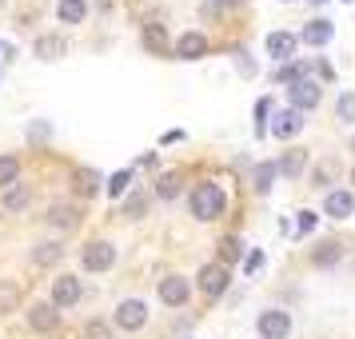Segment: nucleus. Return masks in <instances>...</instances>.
Here are the masks:
<instances>
[{"instance_id":"1","label":"nucleus","mask_w":355,"mask_h":339,"mask_svg":"<svg viewBox=\"0 0 355 339\" xmlns=\"http://www.w3.org/2000/svg\"><path fill=\"white\" fill-rule=\"evenodd\" d=\"M224 188L220 184H196L192 192V216L196 220H216V216H224Z\"/></svg>"},{"instance_id":"2","label":"nucleus","mask_w":355,"mask_h":339,"mask_svg":"<svg viewBox=\"0 0 355 339\" xmlns=\"http://www.w3.org/2000/svg\"><path fill=\"white\" fill-rule=\"evenodd\" d=\"M259 336L263 339H288L291 336V315L288 311H279V307H272V311H259Z\"/></svg>"},{"instance_id":"3","label":"nucleus","mask_w":355,"mask_h":339,"mask_svg":"<svg viewBox=\"0 0 355 339\" xmlns=\"http://www.w3.org/2000/svg\"><path fill=\"white\" fill-rule=\"evenodd\" d=\"M112 259H116V247L108 240H92L84 247V268H88V272H108Z\"/></svg>"},{"instance_id":"4","label":"nucleus","mask_w":355,"mask_h":339,"mask_svg":"<svg viewBox=\"0 0 355 339\" xmlns=\"http://www.w3.org/2000/svg\"><path fill=\"white\" fill-rule=\"evenodd\" d=\"M227 288V263H208V268H200V291L204 295H224Z\"/></svg>"},{"instance_id":"5","label":"nucleus","mask_w":355,"mask_h":339,"mask_svg":"<svg viewBox=\"0 0 355 339\" xmlns=\"http://www.w3.org/2000/svg\"><path fill=\"white\" fill-rule=\"evenodd\" d=\"M76 299H80V279H76V275H56V279H52V304L72 307Z\"/></svg>"},{"instance_id":"6","label":"nucleus","mask_w":355,"mask_h":339,"mask_svg":"<svg viewBox=\"0 0 355 339\" xmlns=\"http://www.w3.org/2000/svg\"><path fill=\"white\" fill-rule=\"evenodd\" d=\"M148 320V307L140 299H124V304L116 307V323L124 327V331H136V327H144Z\"/></svg>"},{"instance_id":"7","label":"nucleus","mask_w":355,"mask_h":339,"mask_svg":"<svg viewBox=\"0 0 355 339\" xmlns=\"http://www.w3.org/2000/svg\"><path fill=\"white\" fill-rule=\"evenodd\" d=\"M320 100H323L320 84H311V80L291 84V104H295V112H307V108H315Z\"/></svg>"},{"instance_id":"8","label":"nucleus","mask_w":355,"mask_h":339,"mask_svg":"<svg viewBox=\"0 0 355 339\" xmlns=\"http://www.w3.org/2000/svg\"><path fill=\"white\" fill-rule=\"evenodd\" d=\"M33 52L40 56V60H60V56H68V40H64V36H56V33H49V36H36Z\"/></svg>"},{"instance_id":"9","label":"nucleus","mask_w":355,"mask_h":339,"mask_svg":"<svg viewBox=\"0 0 355 339\" xmlns=\"http://www.w3.org/2000/svg\"><path fill=\"white\" fill-rule=\"evenodd\" d=\"M323 211L336 216V220H347V216L355 211V192H331L327 200H323Z\"/></svg>"},{"instance_id":"10","label":"nucleus","mask_w":355,"mask_h":339,"mask_svg":"<svg viewBox=\"0 0 355 339\" xmlns=\"http://www.w3.org/2000/svg\"><path fill=\"white\" fill-rule=\"evenodd\" d=\"M28 323H33L36 331H52V327L60 323V311H56V304H33Z\"/></svg>"},{"instance_id":"11","label":"nucleus","mask_w":355,"mask_h":339,"mask_svg":"<svg viewBox=\"0 0 355 339\" xmlns=\"http://www.w3.org/2000/svg\"><path fill=\"white\" fill-rule=\"evenodd\" d=\"M188 291H192V288H188V279L172 275V279H164V284H160V299H164L168 307H180L184 299H188Z\"/></svg>"},{"instance_id":"12","label":"nucleus","mask_w":355,"mask_h":339,"mask_svg":"<svg viewBox=\"0 0 355 339\" xmlns=\"http://www.w3.org/2000/svg\"><path fill=\"white\" fill-rule=\"evenodd\" d=\"M176 52L184 56V60H196V56H204V52H208V36L184 33V36H180V44H176Z\"/></svg>"},{"instance_id":"13","label":"nucleus","mask_w":355,"mask_h":339,"mask_svg":"<svg viewBox=\"0 0 355 339\" xmlns=\"http://www.w3.org/2000/svg\"><path fill=\"white\" fill-rule=\"evenodd\" d=\"M300 128H304V120H300V112H295V108L279 112V116H275V124H272V132L279 136V140H291V136H295Z\"/></svg>"},{"instance_id":"14","label":"nucleus","mask_w":355,"mask_h":339,"mask_svg":"<svg viewBox=\"0 0 355 339\" xmlns=\"http://www.w3.org/2000/svg\"><path fill=\"white\" fill-rule=\"evenodd\" d=\"M295 44H300V40H295L291 33H272L268 36V52H272L275 60H288L291 52H295Z\"/></svg>"},{"instance_id":"15","label":"nucleus","mask_w":355,"mask_h":339,"mask_svg":"<svg viewBox=\"0 0 355 339\" xmlns=\"http://www.w3.org/2000/svg\"><path fill=\"white\" fill-rule=\"evenodd\" d=\"M144 49L156 52V56L168 52V28L164 24H144Z\"/></svg>"},{"instance_id":"16","label":"nucleus","mask_w":355,"mask_h":339,"mask_svg":"<svg viewBox=\"0 0 355 339\" xmlns=\"http://www.w3.org/2000/svg\"><path fill=\"white\" fill-rule=\"evenodd\" d=\"M28 195H33V188H28V184H12V188L4 192V208H8V211H20L24 204H28Z\"/></svg>"},{"instance_id":"17","label":"nucleus","mask_w":355,"mask_h":339,"mask_svg":"<svg viewBox=\"0 0 355 339\" xmlns=\"http://www.w3.org/2000/svg\"><path fill=\"white\" fill-rule=\"evenodd\" d=\"M56 12H60L64 24H80L84 12H88V4H84V0H60V8H56Z\"/></svg>"},{"instance_id":"18","label":"nucleus","mask_w":355,"mask_h":339,"mask_svg":"<svg viewBox=\"0 0 355 339\" xmlns=\"http://www.w3.org/2000/svg\"><path fill=\"white\" fill-rule=\"evenodd\" d=\"M327 36H331V24H327V20H311V24L304 28V40L307 44H315V49L327 44Z\"/></svg>"},{"instance_id":"19","label":"nucleus","mask_w":355,"mask_h":339,"mask_svg":"<svg viewBox=\"0 0 355 339\" xmlns=\"http://www.w3.org/2000/svg\"><path fill=\"white\" fill-rule=\"evenodd\" d=\"M275 172H284V176H300V172H304V152H300V148H291L288 156L275 164Z\"/></svg>"},{"instance_id":"20","label":"nucleus","mask_w":355,"mask_h":339,"mask_svg":"<svg viewBox=\"0 0 355 339\" xmlns=\"http://www.w3.org/2000/svg\"><path fill=\"white\" fill-rule=\"evenodd\" d=\"M17 307H20V288L0 279V311H17Z\"/></svg>"},{"instance_id":"21","label":"nucleus","mask_w":355,"mask_h":339,"mask_svg":"<svg viewBox=\"0 0 355 339\" xmlns=\"http://www.w3.org/2000/svg\"><path fill=\"white\" fill-rule=\"evenodd\" d=\"M33 256H36V263H40V268H52L56 259L64 256V247H60V243H40V247H36Z\"/></svg>"},{"instance_id":"22","label":"nucleus","mask_w":355,"mask_h":339,"mask_svg":"<svg viewBox=\"0 0 355 339\" xmlns=\"http://www.w3.org/2000/svg\"><path fill=\"white\" fill-rule=\"evenodd\" d=\"M49 220H52L56 227H76V224H80V216H76V208H64V204H56Z\"/></svg>"},{"instance_id":"23","label":"nucleus","mask_w":355,"mask_h":339,"mask_svg":"<svg viewBox=\"0 0 355 339\" xmlns=\"http://www.w3.org/2000/svg\"><path fill=\"white\" fill-rule=\"evenodd\" d=\"M100 188V176L96 172H92V168H80V172H76V192H84V195H92Z\"/></svg>"},{"instance_id":"24","label":"nucleus","mask_w":355,"mask_h":339,"mask_svg":"<svg viewBox=\"0 0 355 339\" xmlns=\"http://www.w3.org/2000/svg\"><path fill=\"white\" fill-rule=\"evenodd\" d=\"M20 176V164L12 156H0V188H8V184H17Z\"/></svg>"},{"instance_id":"25","label":"nucleus","mask_w":355,"mask_h":339,"mask_svg":"<svg viewBox=\"0 0 355 339\" xmlns=\"http://www.w3.org/2000/svg\"><path fill=\"white\" fill-rule=\"evenodd\" d=\"M80 339H112V327H108V323H100V320H88L80 327Z\"/></svg>"},{"instance_id":"26","label":"nucleus","mask_w":355,"mask_h":339,"mask_svg":"<svg viewBox=\"0 0 355 339\" xmlns=\"http://www.w3.org/2000/svg\"><path fill=\"white\" fill-rule=\"evenodd\" d=\"M336 112H339V120H355V96H352V92H343V96H339Z\"/></svg>"},{"instance_id":"27","label":"nucleus","mask_w":355,"mask_h":339,"mask_svg":"<svg viewBox=\"0 0 355 339\" xmlns=\"http://www.w3.org/2000/svg\"><path fill=\"white\" fill-rule=\"evenodd\" d=\"M272 176H275V164H259V172H256V188L259 192L272 188Z\"/></svg>"},{"instance_id":"28","label":"nucleus","mask_w":355,"mask_h":339,"mask_svg":"<svg viewBox=\"0 0 355 339\" xmlns=\"http://www.w3.org/2000/svg\"><path fill=\"white\" fill-rule=\"evenodd\" d=\"M156 192H160L164 200H172V195L180 192V176H164L160 184H156Z\"/></svg>"},{"instance_id":"29","label":"nucleus","mask_w":355,"mask_h":339,"mask_svg":"<svg viewBox=\"0 0 355 339\" xmlns=\"http://www.w3.org/2000/svg\"><path fill=\"white\" fill-rule=\"evenodd\" d=\"M336 259H339V247H336V243H323L320 252H315V263H320V268H323V263H336Z\"/></svg>"},{"instance_id":"30","label":"nucleus","mask_w":355,"mask_h":339,"mask_svg":"<svg viewBox=\"0 0 355 339\" xmlns=\"http://www.w3.org/2000/svg\"><path fill=\"white\" fill-rule=\"evenodd\" d=\"M128 180H132V172H116V176H112V184H108V192H112V195H124V188H128Z\"/></svg>"},{"instance_id":"31","label":"nucleus","mask_w":355,"mask_h":339,"mask_svg":"<svg viewBox=\"0 0 355 339\" xmlns=\"http://www.w3.org/2000/svg\"><path fill=\"white\" fill-rule=\"evenodd\" d=\"M128 216H144V195H132L128 200Z\"/></svg>"},{"instance_id":"32","label":"nucleus","mask_w":355,"mask_h":339,"mask_svg":"<svg viewBox=\"0 0 355 339\" xmlns=\"http://www.w3.org/2000/svg\"><path fill=\"white\" fill-rule=\"evenodd\" d=\"M331 180V164H323V168H315V188H323Z\"/></svg>"},{"instance_id":"33","label":"nucleus","mask_w":355,"mask_h":339,"mask_svg":"<svg viewBox=\"0 0 355 339\" xmlns=\"http://www.w3.org/2000/svg\"><path fill=\"white\" fill-rule=\"evenodd\" d=\"M315 227V211H300V232H311Z\"/></svg>"},{"instance_id":"34","label":"nucleus","mask_w":355,"mask_h":339,"mask_svg":"<svg viewBox=\"0 0 355 339\" xmlns=\"http://www.w3.org/2000/svg\"><path fill=\"white\" fill-rule=\"evenodd\" d=\"M259 268H263V252H252L248 256V272H259Z\"/></svg>"},{"instance_id":"35","label":"nucleus","mask_w":355,"mask_h":339,"mask_svg":"<svg viewBox=\"0 0 355 339\" xmlns=\"http://www.w3.org/2000/svg\"><path fill=\"white\" fill-rule=\"evenodd\" d=\"M315 4H320V0H315Z\"/></svg>"}]
</instances>
